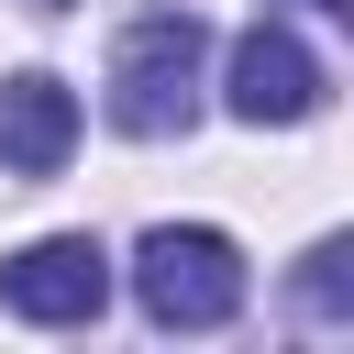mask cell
<instances>
[{
	"label": "cell",
	"mask_w": 354,
	"mask_h": 354,
	"mask_svg": "<svg viewBox=\"0 0 354 354\" xmlns=\"http://www.w3.org/2000/svg\"><path fill=\"white\" fill-rule=\"evenodd\" d=\"M33 11H66V0H33Z\"/></svg>",
	"instance_id": "ba28073f"
},
{
	"label": "cell",
	"mask_w": 354,
	"mask_h": 354,
	"mask_svg": "<svg viewBox=\"0 0 354 354\" xmlns=\"http://www.w3.org/2000/svg\"><path fill=\"white\" fill-rule=\"evenodd\" d=\"M66 155H77V88L44 77V66L0 77V166L11 177H55Z\"/></svg>",
	"instance_id": "5b68a950"
},
{
	"label": "cell",
	"mask_w": 354,
	"mask_h": 354,
	"mask_svg": "<svg viewBox=\"0 0 354 354\" xmlns=\"http://www.w3.org/2000/svg\"><path fill=\"white\" fill-rule=\"evenodd\" d=\"M199 55H210L199 11H144V22H122V44H111V122H122L133 144L188 133V122H199Z\"/></svg>",
	"instance_id": "6da1fadb"
},
{
	"label": "cell",
	"mask_w": 354,
	"mask_h": 354,
	"mask_svg": "<svg viewBox=\"0 0 354 354\" xmlns=\"http://www.w3.org/2000/svg\"><path fill=\"white\" fill-rule=\"evenodd\" d=\"M133 299H144V321H166V332L232 321V310H243V254H232V232H210V221H155V232L133 243Z\"/></svg>",
	"instance_id": "7a4b0ae2"
},
{
	"label": "cell",
	"mask_w": 354,
	"mask_h": 354,
	"mask_svg": "<svg viewBox=\"0 0 354 354\" xmlns=\"http://www.w3.org/2000/svg\"><path fill=\"white\" fill-rule=\"evenodd\" d=\"M310 11H354V0H310Z\"/></svg>",
	"instance_id": "52a82bcc"
},
{
	"label": "cell",
	"mask_w": 354,
	"mask_h": 354,
	"mask_svg": "<svg viewBox=\"0 0 354 354\" xmlns=\"http://www.w3.org/2000/svg\"><path fill=\"white\" fill-rule=\"evenodd\" d=\"M343 266H354V254H343V243H321V254H310V266H299V299H310V310H321V321H332V310H343V299H354V277H343Z\"/></svg>",
	"instance_id": "8992f818"
},
{
	"label": "cell",
	"mask_w": 354,
	"mask_h": 354,
	"mask_svg": "<svg viewBox=\"0 0 354 354\" xmlns=\"http://www.w3.org/2000/svg\"><path fill=\"white\" fill-rule=\"evenodd\" d=\"M100 299H111V254H100L88 232H44V243H22V254L0 266V310H11V321L66 332V321H100Z\"/></svg>",
	"instance_id": "277c9868"
},
{
	"label": "cell",
	"mask_w": 354,
	"mask_h": 354,
	"mask_svg": "<svg viewBox=\"0 0 354 354\" xmlns=\"http://www.w3.org/2000/svg\"><path fill=\"white\" fill-rule=\"evenodd\" d=\"M321 88H332V77H321V55H310L288 22H254V33L221 55V111L254 122V133H266V122H310Z\"/></svg>",
	"instance_id": "3957f363"
}]
</instances>
